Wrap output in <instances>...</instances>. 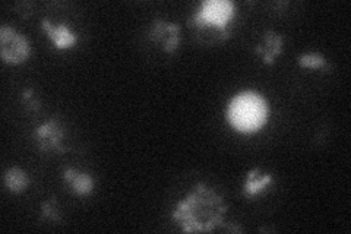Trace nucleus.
<instances>
[{
    "label": "nucleus",
    "mask_w": 351,
    "mask_h": 234,
    "mask_svg": "<svg viewBox=\"0 0 351 234\" xmlns=\"http://www.w3.org/2000/svg\"><path fill=\"white\" fill-rule=\"evenodd\" d=\"M228 205L205 183H197L193 191L176 205L171 218L178 221L183 233H210L224 224Z\"/></svg>",
    "instance_id": "1"
},
{
    "label": "nucleus",
    "mask_w": 351,
    "mask_h": 234,
    "mask_svg": "<svg viewBox=\"0 0 351 234\" xmlns=\"http://www.w3.org/2000/svg\"><path fill=\"white\" fill-rule=\"evenodd\" d=\"M268 104L259 93L243 91L234 95L227 106L230 126L240 133H254L265 126Z\"/></svg>",
    "instance_id": "2"
},
{
    "label": "nucleus",
    "mask_w": 351,
    "mask_h": 234,
    "mask_svg": "<svg viewBox=\"0 0 351 234\" xmlns=\"http://www.w3.org/2000/svg\"><path fill=\"white\" fill-rule=\"evenodd\" d=\"M236 15V3L230 0H205L197 8L189 24L197 30L213 27L219 31L221 38L230 37L228 22Z\"/></svg>",
    "instance_id": "3"
},
{
    "label": "nucleus",
    "mask_w": 351,
    "mask_h": 234,
    "mask_svg": "<svg viewBox=\"0 0 351 234\" xmlns=\"http://www.w3.org/2000/svg\"><path fill=\"white\" fill-rule=\"evenodd\" d=\"M28 40L15 28L3 25L0 28V56L8 65L24 63L29 56Z\"/></svg>",
    "instance_id": "4"
},
{
    "label": "nucleus",
    "mask_w": 351,
    "mask_h": 234,
    "mask_svg": "<svg viewBox=\"0 0 351 234\" xmlns=\"http://www.w3.org/2000/svg\"><path fill=\"white\" fill-rule=\"evenodd\" d=\"M34 139L37 148L41 152H59L63 154L66 151L64 147V125L63 121L53 116L43 125L37 126L34 130Z\"/></svg>",
    "instance_id": "5"
},
{
    "label": "nucleus",
    "mask_w": 351,
    "mask_h": 234,
    "mask_svg": "<svg viewBox=\"0 0 351 234\" xmlns=\"http://www.w3.org/2000/svg\"><path fill=\"white\" fill-rule=\"evenodd\" d=\"M149 36L152 41L158 43L166 53H173L179 49L182 43V30L179 24L157 18L152 21Z\"/></svg>",
    "instance_id": "6"
},
{
    "label": "nucleus",
    "mask_w": 351,
    "mask_h": 234,
    "mask_svg": "<svg viewBox=\"0 0 351 234\" xmlns=\"http://www.w3.org/2000/svg\"><path fill=\"white\" fill-rule=\"evenodd\" d=\"M41 28L44 31L50 41L53 43V46L58 50H68L72 49L76 43H78V36L64 24L54 25L53 22L47 18L41 19Z\"/></svg>",
    "instance_id": "7"
},
{
    "label": "nucleus",
    "mask_w": 351,
    "mask_h": 234,
    "mask_svg": "<svg viewBox=\"0 0 351 234\" xmlns=\"http://www.w3.org/2000/svg\"><path fill=\"white\" fill-rule=\"evenodd\" d=\"M284 49V36L277 31L267 30L262 36V43L254 49V51L262 56V60L265 65L272 66L276 63L278 56Z\"/></svg>",
    "instance_id": "8"
},
{
    "label": "nucleus",
    "mask_w": 351,
    "mask_h": 234,
    "mask_svg": "<svg viewBox=\"0 0 351 234\" xmlns=\"http://www.w3.org/2000/svg\"><path fill=\"white\" fill-rule=\"evenodd\" d=\"M63 180L72 189V192L78 196H88L94 192L95 182L90 173L78 172L76 169L68 167L63 172Z\"/></svg>",
    "instance_id": "9"
},
{
    "label": "nucleus",
    "mask_w": 351,
    "mask_h": 234,
    "mask_svg": "<svg viewBox=\"0 0 351 234\" xmlns=\"http://www.w3.org/2000/svg\"><path fill=\"white\" fill-rule=\"evenodd\" d=\"M272 183L274 176L271 173H262L259 167H255L254 170H250L247 173L243 183V189H241V194L246 198H255L261 195Z\"/></svg>",
    "instance_id": "10"
},
{
    "label": "nucleus",
    "mask_w": 351,
    "mask_h": 234,
    "mask_svg": "<svg viewBox=\"0 0 351 234\" xmlns=\"http://www.w3.org/2000/svg\"><path fill=\"white\" fill-rule=\"evenodd\" d=\"M5 186L9 192L21 194L28 189L29 177L19 167H10V169L5 172Z\"/></svg>",
    "instance_id": "11"
},
{
    "label": "nucleus",
    "mask_w": 351,
    "mask_h": 234,
    "mask_svg": "<svg viewBox=\"0 0 351 234\" xmlns=\"http://www.w3.org/2000/svg\"><path fill=\"white\" fill-rule=\"evenodd\" d=\"M298 63L303 69H324L328 71L329 65L325 59V56L321 53H306L300 54Z\"/></svg>",
    "instance_id": "12"
},
{
    "label": "nucleus",
    "mask_w": 351,
    "mask_h": 234,
    "mask_svg": "<svg viewBox=\"0 0 351 234\" xmlns=\"http://www.w3.org/2000/svg\"><path fill=\"white\" fill-rule=\"evenodd\" d=\"M41 218L51 220L54 222H62V211L56 196H51L41 204Z\"/></svg>",
    "instance_id": "13"
},
{
    "label": "nucleus",
    "mask_w": 351,
    "mask_h": 234,
    "mask_svg": "<svg viewBox=\"0 0 351 234\" xmlns=\"http://www.w3.org/2000/svg\"><path fill=\"white\" fill-rule=\"evenodd\" d=\"M22 103L29 110V111H38L41 107V100L38 97V94L32 90V88H25L24 91L21 94Z\"/></svg>",
    "instance_id": "14"
}]
</instances>
